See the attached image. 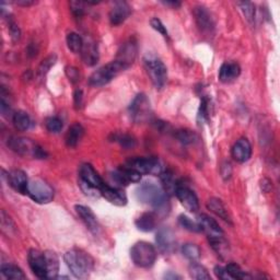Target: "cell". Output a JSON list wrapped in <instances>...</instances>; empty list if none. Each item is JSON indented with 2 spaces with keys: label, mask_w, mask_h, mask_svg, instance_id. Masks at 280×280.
<instances>
[{
  "label": "cell",
  "mask_w": 280,
  "mask_h": 280,
  "mask_svg": "<svg viewBox=\"0 0 280 280\" xmlns=\"http://www.w3.org/2000/svg\"><path fill=\"white\" fill-rule=\"evenodd\" d=\"M64 258L73 275L79 279L88 278L95 267L93 258L82 250H70L65 254Z\"/></svg>",
  "instance_id": "cell-1"
},
{
  "label": "cell",
  "mask_w": 280,
  "mask_h": 280,
  "mask_svg": "<svg viewBox=\"0 0 280 280\" xmlns=\"http://www.w3.org/2000/svg\"><path fill=\"white\" fill-rule=\"evenodd\" d=\"M136 197L141 204L151 206L157 209H162L168 202L167 193L154 183L146 182L136 190Z\"/></svg>",
  "instance_id": "cell-2"
},
{
  "label": "cell",
  "mask_w": 280,
  "mask_h": 280,
  "mask_svg": "<svg viewBox=\"0 0 280 280\" xmlns=\"http://www.w3.org/2000/svg\"><path fill=\"white\" fill-rule=\"evenodd\" d=\"M147 73L157 89H162L168 80V69L163 61L153 54H147L143 58Z\"/></svg>",
  "instance_id": "cell-3"
},
{
  "label": "cell",
  "mask_w": 280,
  "mask_h": 280,
  "mask_svg": "<svg viewBox=\"0 0 280 280\" xmlns=\"http://www.w3.org/2000/svg\"><path fill=\"white\" fill-rule=\"evenodd\" d=\"M126 69L127 67L119 61H111L95 71L89 79V83L92 87H103V85L110 83L114 78H116Z\"/></svg>",
  "instance_id": "cell-4"
},
{
  "label": "cell",
  "mask_w": 280,
  "mask_h": 280,
  "mask_svg": "<svg viewBox=\"0 0 280 280\" xmlns=\"http://www.w3.org/2000/svg\"><path fill=\"white\" fill-rule=\"evenodd\" d=\"M131 258L136 266L149 268L155 262L157 251L152 244L148 242H138L131 248Z\"/></svg>",
  "instance_id": "cell-5"
},
{
  "label": "cell",
  "mask_w": 280,
  "mask_h": 280,
  "mask_svg": "<svg viewBox=\"0 0 280 280\" xmlns=\"http://www.w3.org/2000/svg\"><path fill=\"white\" fill-rule=\"evenodd\" d=\"M8 147L12 151L23 157H32L35 159H44L46 157L43 148L28 138L11 137L8 139Z\"/></svg>",
  "instance_id": "cell-6"
},
{
  "label": "cell",
  "mask_w": 280,
  "mask_h": 280,
  "mask_svg": "<svg viewBox=\"0 0 280 280\" xmlns=\"http://www.w3.org/2000/svg\"><path fill=\"white\" fill-rule=\"evenodd\" d=\"M26 195L31 197L38 204H48L54 198V191L51 185L40 178H33L28 181Z\"/></svg>",
  "instance_id": "cell-7"
},
{
  "label": "cell",
  "mask_w": 280,
  "mask_h": 280,
  "mask_svg": "<svg viewBox=\"0 0 280 280\" xmlns=\"http://www.w3.org/2000/svg\"><path fill=\"white\" fill-rule=\"evenodd\" d=\"M129 114H131V117L135 123H147L151 116V104H150L146 95L140 93L134 99L131 106H129Z\"/></svg>",
  "instance_id": "cell-8"
},
{
  "label": "cell",
  "mask_w": 280,
  "mask_h": 280,
  "mask_svg": "<svg viewBox=\"0 0 280 280\" xmlns=\"http://www.w3.org/2000/svg\"><path fill=\"white\" fill-rule=\"evenodd\" d=\"M126 166L140 174L160 175L163 172L162 164L157 158H132Z\"/></svg>",
  "instance_id": "cell-9"
},
{
  "label": "cell",
  "mask_w": 280,
  "mask_h": 280,
  "mask_svg": "<svg viewBox=\"0 0 280 280\" xmlns=\"http://www.w3.org/2000/svg\"><path fill=\"white\" fill-rule=\"evenodd\" d=\"M27 260L30 268L32 269L35 276L41 279H47V266L44 252L32 248L30 250V252H28Z\"/></svg>",
  "instance_id": "cell-10"
},
{
  "label": "cell",
  "mask_w": 280,
  "mask_h": 280,
  "mask_svg": "<svg viewBox=\"0 0 280 280\" xmlns=\"http://www.w3.org/2000/svg\"><path fill=\"white\" fill-rule=\"evenodd\" d=\"M158 247L164 254L173 253L176 248L175 234L170 228H162L157 233L155 238Z\"/></svg>",
  "instance_id": "cell-11"
},
{
  "label": "cell",
  "mask_w": 280,
  "mask_h": 280,
  "mask_svg": "<svg viewBox=\"0 0 280 280\" xmlns=\"http://www.w3.org/2000/svg\"><path fill=\"white\" fill-rule=\"evenodd\" d=\"M111 177L119 186H127L131 183H137L141 179V174L131 168L121 167L112 172Z\"/></svg>",
  "instance_id": "cell-12"
},
{
  "label": "cell",
  "mask_w": 280,
  "mask_h": 280,
  "mask_svg": "<svg viewBox=\"0 0 280 280\" xmlns=\"http://www.w3.org/2000/svg\"><path fill=\"white\" fill-rule=\"evenodd\" d=\"M194 16H195L196 23L199 27V30L207 33L211 34L214 30V20L211 12L208 10L206 7L198 6L194 9Z\"/></svg>",
  "instance_id": "cell-13"
},
{
  "label": "cell",
  "mask_w": 280,
  "mask_h": 280,
  "mask_svg": "<svg viewBox=\"0 0 280 280\" xmlns=\"http://www.w3.org/2000/svg\"><path fill=\"white\" fill-rule=\"evenodd\" d=\"M175 195L181 202L182 206L186 210L190 212H197L199 209V202L196 196V194L194 193L189 188H184V186H178Z\"/></svg>",
  "instance_id": "cell-14"
},
{
  "label": "cell",
  "mask_w": 280,
  "mask_h": 280,
  "mask_svg": "<svg viewBox=\"0 0 280 280\" xmlns=\"http://www.w3.org/2000/svg\"><path fill=\"white\" fill-rule=\"evenodd\" d=\"M132 8L126 2H115L110 11V22L112 25H119L131 16Z\"/></svg>",
  "instance_id": "cell-15"
},
{
  "label": "cell",
  "mask_w": 280,
  "mask_h": 280,
  "mask_svg": "<svg viewBox=\"0 0 280 280\" xmlns=\"http://www.w3.org/2000/svg\"><path fill=\"white\" fill-rule=\"evenodd\" d=\"M136 56H137V44H136L134 40H129L121 45L115 60L119 61L124 66L129 68V66L134 63Z\"/></svg>",
  "instance_id": "cell-16"
},
{
  "label": "cell",
  "mask_w": 280,
  "mask_h": 280,
  "mask_svg": "<svg viewBox=\"0 0 280 280\" xmlns=\"http://www.w3.org/2000/svg\"><path fill=\"white\" fill-rule=\"evenodd\" d=\"M100 191H101V196H103L107 202H110L115 206L121 207L127 204L126 194L117 188H112V186L104 183Z\"/></svg>",
  "instance_id": "cell-17"
},
{
  "label": "cell",
  "mask_w": 280,
  "mask_h": 280,
  "mask_svg": "<svg viewBox=\"0 0 280 280\" xmlns=\"http://www.w3.org/2000/svg\"><path fill=\"white\" fill-rule=\"evenodd\" d=\"M197 224L200 228V231L205 232L208 238H216V236L224 235V232H222L218 222L209 216H207V214H199L197 218Z\"/></svg>",
  "instance_id": "cell-18"
},
{
  "label": "cell",
  "mask_w": 280,
  "mask_h": 280,
  "mask_svg": "<svg viewBox=\"0 0 280 280\" xmlns=\"http://www.w3.org/2000/svg\"><path fill=\"white\" fill-rule=\"evenodd\" d=\"M76 211L78 213V216L83 221L85 227H87L93 234H98L100 231V225L96 214L93 213L90 208L83 205H77Z\"/></svg>",
  "instance_id": "cell-19"
},
{
  "label": "cell",
  "mask_w": 280,
  "mask_h": 280,
  "mask_svg": "<svg viewBox=\"0 0 280 280\" xmlns=\"http://www.w3.org/2000/svg\"><path fill=\"white\" fill-rule=\"evenodd\" d=\"M231 153L235 161L244 163L248 161L251 155H252V146H251V143L247 139L241 138L234 143Z\"/></svg>",
  "instance_id": "cell-20"
},
{
  "label": "cell",
  "mask_w": 280,
  "mask_h": 280,
  "mask_svg": "<svg viewBox=\"0 0 280 280\" xmlns=\"http://www.w3.org/2000/svg\"><path fill=\"white\" fill-rule=\"evenodd\" d=\"M8 183L16 192L20 194H26L28 179L23 171L21 170L10 171L8 173Z\"/></svg>",
  "instance_id": "cell-21"
},
{
  "label": "cell",
  "mask_w": 280,
  "mask_h": 280,
  "mask_svg": "<svg viewBox=\"0 0 280 280\" xmlns=\"http://www.w3.org/2000/svg\"><path fill=\"white\" fill-rule=\"evenodd\" d=\"M241 74V68L236 63L227 61L222 64L219 70V80L224 83H230L238 79Z\"/></svg>",
  "instance_id": "cell-22"
},
{
  "label": "cell",
  "mask_w": 280,
  "mask_h": 280,
  "mask_svg": "<svg viewBox=\"0 0 280 280\" xmlns=\"http://www.w3.org/2000/svg\"><path fill=\"white\" fill-rule=\"evenodd\" d=\"M79 173H80V178L82 181L87 182L88 184L95 186V188L101 189V186L104 184L103 179L101 178L98 174V172L93 169V167L91 164L84 163L80 167V171H79Z\"/></svg>",
  "instance_id": "cell-23"
},
{
  "label": "cell",
  "mask_w": 280,
  "mask_h": 280,
  "mask_svg": "<svg viewBox=\"0 0 280 280\" xmlns=\"http://www.w3.org/2000/svg\"><path fill=\"white\" fill-rule=\"evenodd\" d=\"M81 56H82V60L84 61L85 65H88V66H95L99 60L98 45L93 42H88V43L84 42L82 51H81Z\"/></svg>",
  "instance_id": "cell-24"
},
{
  "label": "cell",
  "mask_w": 280,
  "mask_h": 280,
  "mask_svg": "<svg viewBox=\"0 0 280 280\" xmlns=\"http://www.w3.org/2000/svg\"><path fill=\"white\" fill-rule=\"evenodd\" d=\"M83 134H84V129L80 124L76 123L74 125H71L66 134V137H65V140H66V145L70 148L76 147L82 139Z\"/></svg>",
  "instance_id": "cell-25"
},
{
  "label": "cell",
  "mask_w": 280,
  "mask_h": 280,
  "mask_svg": "<svg viewBox=\"0 0 280 280\" xmlns=\"http://www.w3.org/2000/svg\"><path fill=\"white\" fill-rule=\"evenodd\" d=\"M46 266H47V279L57 278L59 271V258L53 251H45L44 252Z\"/></svg>",
  "instance_id": "cell-26"
},
{
  "label": "cell",
  "mask_w": 280,
  "mask_h": 280,
  "mask_svg": "<svg viewBox=\"0 0 280 280\" xmlns=\"http://www.w3.org/2000/svg\"><path fill=\"white\" fill-rule=\"evenodd\" d=\"M136 227L143 232L152 231L157 227V216L153 212L142 213L141 216L136 220Z\"/></svg>",
  "instance_id": "cell-27"
},
{
  "label": "cell",
  "mask_w": 280,
  "mask_h": 280,
  "mask_svg": "<svg viewBox=\"0 0 280 280\" xmlns=\"http://www.w3.org/2000/svg\"><path fill=\"white\" fill-rule=\"evenodd\" d=\"M12 123L16 129L20 132H25L33 127V120L25 112L19 111L12 115Z\"/></svg>",
  "instance_id": "cell-28"
},
{
  "label": "cell",
  "mask_w": 280,
  "mask_h": 280,
  "mask_svg": "<svg viewBox=\"0 0 280 280\" xmlns=\"http://www.w3.org/2000/svg\"><path fill=\"white\" fill-rule=\"evenodd\" d=\"M207 208L210 211H212L214 214H216V216H218L219 218H221L222 220L228 221V222H231V220H230V217H229V213H228L227 208L225 207L224 204H222V202H221L220 199H218V198H210L209 200H208V203H207Z\"/></svg>",
  "instance_id": "cell-29"
},
{
  "label": "cell",
  "mask_w": 280,
  "mask_h": 280,
  "mask_svg": "<svg viewBox=\"0 0 280 280\" xmlns=\"http://www.w3.org/2000/svg\"><path fill=\"white\" fill-rule=\"evenodd\" d=\"M2 275L7 279H25L24 272L12 264H3Z\"/></svg>",
  "instance_id": "cell-30"
},
{
  "label": "cell",
  "mask_w": 280,
  "mask_h": 280,
  "mask_svg": "<svg viewBox=\"0 0 280 280\" xmlns=\"http://www.w3.org/2000/svg\"><path fill=\"white\" fill-rule=\"evenodd\" d=\"M160 176H161V181L163 183V188H164L163 190L166 191V193H169V194L175 193L179 185L175 181L173 173L170 171H164L160 174Z\"/></svg>",
  "instance_id": "cell-31"
},
{
  "label": "cell",
  "mask_w": 280,
  "mask_h": 280,
  "mask_svg": "<svg viewBox=\"0 0 280 280\" xmlns=\"http://www.w3.org/2000/svg\"><path fill=\"white\" fill-rule=\"evenodd\" d=\"M209 239V243L211 247L216 251V253L220 256H226L229 252V244L225 240L224 235L222 236H216V238H208Z\"/></svg>",
  "instance_id": "cell-32"
},
{
  "label": "cell",
  "mask_w": 280,
  "mask_h": 280,
  "mask_svg": "<svg viewBox=\"0 0 280 280\" xmlns=\"http://www.w3.org/2000/svg\"><path fill=\"white\" fill-rule=\"evenodd\" d=\"M67 45H68V48L70 49L71 52L77 54V53H81L82 51V47H83V40L82 38L80 37V35L75 33V32H71L67 35Z\"/></svg>",
  "instance_id": "cell-33"
},
{
  "label": "cell",
  "mask_w": 280,
  "mask_h": 280,
  "mask_svg": "<svg viewBox=\"0 0 280 280\" xmlns=\"http://www.w3.org/2000/svg\"><path fill=\"white\" fill-rule=\"evenodd\" d=\"M56 60H57V56L54 54L46 57V58L40 64V66L38 68V77L40 79L45 78L48 71L51 70V68L56 64Z\"/></svg>",
  "instance_id": "cell-34"
},
{
  "label": "cell",
  "mask_w": 280,
  "mask_h": 280,
  "mask_svg": "<svg viewBox=\"0 0 280 280\" xmlns=\"http://www.w3.org/2000/svg\"><path fill=\"white\" fill-rule=\"evenodd\" d=\"M182 253L186 258H189V260L192 262L199 260L200 257V250L196 244H192V243L184 244L182 246Z\"/></svg>",
  "instance_id": "cell-35"
},
{
  "label": "cell",
  "mask_w": 280,
  "mask_h": 280,
  "mask_svg": "<svg viewBox=\"0 0 280 280\" xmlns=\"http://www.w3.org/2000/svg\"><path fill=\"white\" fill-rule=\"evenodd\" d=\"M190 275L193 279H198V280L210 279V275L208 274L207 269L197 263H193L190 266Z\"/></svg>",
  "instance_id": "cell-36"
},
{
  "label": "cell",
  "mask_w": 280,
  "mask_h": 280,
  "mask_svg": "<svg viewBox=\"0 0 280 280\" xmlns=\"http://www.w3.org/2000/svg\"><path fill=\"white\" fill-rule=\"evenodd\" d=\"M226 269L228 271L229 276L231 277V279H246V278H251V276H248L245 271H243L239 265H236L234 263H230L226 266Z\"/></svg>",
  "instance_id": "cell-37"
},
{
  "label": "cell",
  "mask_w": 280,
  "mask_h": 280,
  "mask_svg": "<svg viewBox=\"0 0 280 280\" xmlns=\"http://www.w3.org/2000/svg\"><path fill=\"white\" fill-rule=\"evenodd\" d=\"M238 6L241 8L244 17L248 21V22L253 23L255 20V7L252 3L250 2H242V3H238Z\"/></svg>",
  "instance_id": "cell-38"
},
{
  "label": "cell",
  "mask_w": 280,
  "mask_h": 280,
  "mask_svg": "<svg viewBox=\"0 0 280 280\" xmlns=\"http://www.w3.org/2000/svg\"><path fill=\"white\" fill-rule=\"evenodd\" d=\"M79 186H80L81 191L84 193V195H87L92 198H98L101 196V191H100V189L95 188V186H92V185L88 184L87 182L82 181L81 178L79 179Z\"/></svg>",
  "instance_id": "cell-39"
},
{
  "label": "cell",
  "mask_w": 280,
  "mask_h": 280,
  "mask_svg": "<svg viewBox=\"0 0 280 280\" xmlns=\"http://www.w3.org/2000/svg\"><path fill=\"white\" fill-rule=\"evenodd\" d=\"M175 136L178 139V141H181L182 143H184V145H191V143L195 142V140L197 139L196 134H194L191 131H186V129L178 131Z\"/></svg>",
  "instance_id": "cell-40"
},
{
  "label": "cell",
  "mask_w": 280,
  "mask_h": 280,
  "mask_svg": "<svg viewBox=\"0 0 280 280\" xmlns=\"http://www.w3.org/2000/svg\"><path fill=\"white\" fill-rule=\"evenodd\" d=\"M178 222L184 229L189 230L191 232H200V228L197 222L192 221L189 217L184 216V214H181V216L178 217Z\"/></svg>",
  "instance_id": "cell-41"
},
{
  "label": "cell",
  "mask_w": 280,
  "mask_h": 280,
  "mask_svg": "<svg viewBox=\"0 0 280 280\" xmlns=\"http://www.w3.org/2000/svg\"><path fill=\"white\" fill-rule=\"evenodd\" d=\"M63 126H64L63 120L59 117H56V116L49 117L46 120V128H47V131L51 133L57 134V133L61 132Z\"/></svg>",
  "instance_id": "cell-42"
},
{
  "label": "cell",
  "mask_w": 280,
  "mask_h": 280,
  "mask_svg": "<svg viewBox=\"0 0 280 280\" xmlns=\"http://www.w3.org/2000/svg\"><path fill=\"white\" fill-rule=\"evenodd\" d=\"M114 139H115V141H117L119 145L124 148H133L136 145V140L134 137H132L131 135H126V134L116 135L114 137Z\"/></svg>",
  "instance_id": "cell-43"
},
{
  "label": "cell",
  "mask_w": 280,
  "mask_h": 280,
  "mask_svg": "<svg viewBox=\"0 0 280 280\" xmlns=\"http://www.w3.org/2000/svg\"><path fill=\"white\" fill-rule=\"evenodd\" d=\"M70 8H71V12L74 13V16L76 18H81L85 12L84 3H82V2H71Z\"/></svg>",
  "instance_id": "cell-44"
},
{
  "label": "cell",
  "mask_w": 280,
  "mask_h": 280,
  "mask_svg": "<svg viewBox=\"0 0 280 280\" xmlns=\"http://www.w3.org/2000/svg\"><path fill=\"white\" fill-rule=\"evenodd\" d=\"M150 24H151V26L154 28L155 31L162 34L164 38H169V32L167 30V27L164 26V24L161 22L160 19H158V18L151 19V21H150Z\"/></svg>",
  "instance_id": "cell-45"
},
{
  "label": "cell",
  "mask_w": 280,
  "mask_h": 280,
  "mask_svg": "<svg viewBox=\"0 0 280 280\" xmlns=\"http://www.w3.org/2000/svg\"><path fill=\"white\" fill-rule=\"evenodd\" d=\"M208 102L207 100H203L202 103H200V107H199V112H198V121L199 123H202V121H205L208 119Z\"/></svg>",
  "instance_id": "cell-46"
},
{
  "label": "cell",
  "mask_w": 280,
  "mask_h": 280,
  "mask_svg": "<svg viewBox=\"0 0 280 280\" xmlns=\"http://www.w3.org/2000/svg\"><path fill=\"white\" fill-rule=\"evenodd\" d=\"M9 31L13 41H18L20 39V28L12 19H9Z\"/></svg>",
  "instance_id": "cell-47"
},
{
  "label": "cell",
  "mask_w": 280,
  "mask_h": 280,
  "mask_svg": "<svg viewBox=\"0 0 280 280\" xmlns=\"http://www.w3.org/2000/svg\"><path fill=\"white\" fill-rule=\"evenodd\" d=\"M66 75L71 82H77L79 80V71L75 67H66Z\"/></svg>",
  "instance_id": "cell-48"
},
{
  "label": "cell",
  "mask_w": 280,
  "mask_h": 280,
  "mask_svg": "<svg viewBox=\"0 0 280 280\" xmlns=\"http://www.w3.org/2000/svg\"><path fill=\"white\" fill-rule=\"evenodd\" d=\"M214 274H216V276L220 279H231V277H230L228 274L226 267L217 266L216 268H214Z\"/></svg>",
  "instance_id": "cell-49"
},
{
  "label": "cell",
  "mask_w": 280,
  "mask_h": 280,
  "mask_svg": "<svg viewBox=\"0 0 280 280\" xmlns=\"http://www.w3.org/2000/svg\"><path fill=\"white\" fill-rule=\"evenodd\" d=\"M82 91L81 90H77L75 92V105L77 109H80L82 105Z\"/></svg>",
  "instance_id": "cell-50"
},
{
  "label": "cell",
  "mask_w": 280,
  "mask_h": 280,
  "mask_svg": "<svg viewBox=\"0 0 280 280\" xmlns=\"http://www.w3.org/2000/svg\"><path fill=\"white\" fill-rule=\"evenodd\" d=\"M262 191L265 192V193H268L270 190H271V183L269 179L267 178H264L262 181Z\"/></svg>",
  "instance_id": "cell-51"
},
{
  "label": "cell",
  "mask_w": 280,
  "mask_h": 280,
  "mask_svg": "<svg viewBox=\"0 0 280 280\" xmlns=\"http://www.w3.org/2000/svg\"><path fill=\"white\" fill-rule=\"evenodd\" d=\"M162 4L166 6L173 7V8H178V7H181V3H178V2H162Z\"/></svg>",
  "instance_id": "cell-52"
},
{
  "label": "cell",
  "mask_w": 280,
  "mask_h": 280,
  "mask_svg": "<svg viewBox=\"0 0 280 280\" xmlns=\"http://www.w3.org/2000/svg\"><path fill=\"white\" fill-rule=\"evenodd\" d=\"M17 4H18V5H20V6L27 7V6L34 5V2H30V0H21V2H17Z\"/></svg>",
  "instance_id": "cell-53"
},
{
  "label": "cell",
  "mask_w": 280,
  "mask_h": 280,
  "mask_svg": "<svg viewBox=\"0 0 280 280\" xmlns=\"http://www.w3.org/2000/svg\"><path fill=\"white\" fill-rule=\"evenodd\" d=\"M166 278H167V279H170V278H171V279H176V278H177V279H179V278H181V277H179V276H177V275H174V274H173V275H166Z\"/></svg>",
  "instance_id": "cell-54"
}]
</instances>
